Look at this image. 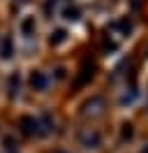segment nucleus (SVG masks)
<instances>
[{"label":"nucleus","mask_w":148,"mask_h":153,"mask_svg":"<svg viewBox=\"0 0 148 153\" xmlns=\"http://www.w3.org/2000/svg\"><path fill=\"white\" fill-rule=\"evenodd\" d=\"M35 28H37L35 16H30V14H26L23 19L18 21V30H21L23 37H33V35H35Z\"/></svg>","instance_id":"f257e3e1"},{"label":"nucleus","mask_w":148,"mask_h":153,"mask_svg":"<svg viewBox=\"0 0 148 153\" xmlns=\"http://www.w3.org/2000/svg\"><path fill=\"white\" fill-rule=\"evenodd\" d=\"M30 86L35 88V91H46V86H49L46 74H44V72H33V76H30Z\"/></svg>","instance_id":"f03ea898"},{"label":"nucleus","mask_w":148,"mask_h":153,"mask_svg":"<svg viewBox=\"0 0 148 153\" xmlns=\"http://www.w3.org/2000/svg\"><path fill=\"white\" fill-rule=\"evenodd\" d=\"M102 107H104L102 97H95V100H90V102H86L83 114H86V116H97V114H102Z\"/></svg>","instance_id":"7ed1b4c3"},{"label":"nucleus","mask_w":148,"mask_h":153,"mask_svg":"<svg viewBox=\"0 0 148 153\" xmlns=\"http://www.w3.org/2000/svg\"><path fill=\"white\" fill-rule=\"evenodd\" d=\"M21 130H23V134H35L37 132V118L23 116L21 118Z\"/></svg>","instance_id":"20e7f679"},{"label":"nucleus","mask_w":148,"mask_h":153,"mask_svg":"<svg viewBox=\"0 0 148 153\" xmlns=\"http://www.w3.org/2000/svg\"><path fill=\"white\" fill-rule=\"evenodd\" d=\"M12 53H14L12 37H2V42H0V56L5 58V60H9V58H12Z\"/></svg>","instance_id":"39448f33"},{"label":"nucleus","mask_w":148,"mask_h":153,"mask_svg":"<svg viewBox=\"0 0 148 153\" xmlns=\"http://www.w3.org/2000/svg\"><path fill=\"white\" fill-rule=\"evenodd\" d=\"M81 144L86 149H95V146L100 144V137H97V132H83L81 134Z\"/></svg>","instance_id":"423d86ee"},{"label":"nucleus","mask_w":148,"mask_h":153,"mask_svg":"<svg viewBox=\"0 0 148 153\" xmlns=\"http://www.w3.org/2000/svg\"><path fill=\"white\" fill-rule=\"evenodd\" d=\"M65 37H67V33H65L63 28H58V30H53V33H51V44H60V42H65Z\"/></svg>","instance_id":"0eeeda50"},{"label":"nucleus","mask_w":148,"mask_h":153,"mask_svg":"<svg viewBox=\"0 0 148 153\" xmlns=\"http://www.w3.org/2000/svg\"><path fill=\"white\" fill-rule=\"evenodd\" d=\"M18 88H21V79H18V74L9 76V95H16Z\"/></svg>","instance_id":"6e6552de"},{"label":"nucleus","mask_w":148,"mask_h":153,"mask_svg":"<svg viewBox=\"0 0 148 153\" xmlns=\"http://www.w3.org/2000/svg\"><path fill=\"white\" fill-rule=\"evenodd\" d=\"M65 19L76 21V19H79V10H76V7H70V10H65Z\"/></svg>","instance_id":"1a4fd4ad"},{"label":"nucleus","mask_w":148,"mask_h":153,"mask_svg":"<svg viewBox=\"0 0 148 153\" xmlns=\"http://www.w3.org/2000/svg\"><path fill=\"white\" fill-rule=\"evenodd\" d=\"M144 153H148V149H146V151H144Z\"/></svg>","instance_id":"9d476101"},{"label":"nucleus","mask_w":148,"mask_h":153,"mask_svg":"<svg viewBox=\"0 0 148 153\" xmlns=\"http://www.w3.org/2000/svg\"><path fill=\"white\" fill-rule=\"evenodd\" d=\"M58 153H63V151H58Z\"/></svg>","instance_id":"9b49d317"}]
</instances>
